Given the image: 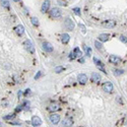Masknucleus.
I'll use <instances>...</instances> for the list:
<instances>
[{"mask_svg":"<svg viewBox=\"0 0 127 127\" xmlns=\"http://www.w3.org/2000/svg\"><path fill=\"white\" fill-rule=\"evenodd\" d=\"M23 46H25L26 51H29V52L32 54H35V47H34V44L32 43V41L26 40L25 42H23Z\"/></svg>","mask_w":127,"mask_h":127,"instance_id":"1","label":"nucleus"},{"mask_svg":"<svg viewBox=\"0 0 127 127\" xmlns=\"http://www.w3.org/2000/svg\"><path fill=\"white\" fill-rule=\"evenodd\" d=\"M64 26H65V27H66L67 30H69V31H72L74 29V26H75L73 20L71 19L69 16H67V18H65V20H64Z\"/></svg>","mask_w":127,"mask_h":127,"instance_id":"2","label":"nucleus"},{"mask_svg":"<svg viewBox=\"0 0 127 127\" xmlns=\"http://www.w3.org/2000/svg\"><path fill=\"white\" fill-rule=\"evenodd\" d=\"M81 54H82V53H81L80 49H79L78 47H76V48H74L72 52L69 54V59L73 60V59H75L76 57H80V56H81Z\"/></svg>","mask_w":127,"mask_h":127,"instance_id":"3","label":"nucleus"},{"mask_svg":"<svg viewBox=\"0 0 127 127\" xmlns=\"http://www.w3.org/2000/svg\"><path fill=\"white\" fill-rule=\"evenodd\" d=\"M50 16L53 18H58L61 16V10L58 7H54L50 10Z\"/></svg>","mask_w":127,"mask_h":127,"instance_id":"4","label":"nucleus"},{"mask_svg":"<svg viewBox=\"0 0 127 127\" xmlns=\"http://www.w3.org/2000/svg\"><path fill=\"white\" fill-rule=\"evenodd\" d=\"M103 90H104L106 92H111L113 91V83L111 81H106L103 83Z\"/></svg>","mask_w":127,"mask_h":127,"instance_id":"5","label":"nucleus"},{"mask_svg":"<svg viewBox=\"0 0 127 127\" xmlns=\"http://www.w3.org/2000/svg\"><path fill=\"white\" fill-rule=\"evenodd\" d=\"M59 108H60V106H59V104H58V103H56V102L50 103L49 106H48V110H49L50 112H56V111H58V110H59Z\"/></svg>","mask_w":127,"mask_h":127,"instance_id":"6","label":"nucleus"},{"mask_svg":"<svg viewBox=\"0 0 127 127\" xmlns=\"http://www.w3.org/2000/svg\"><path fill=\"white\" fill-rule=\"evenodd\" d=\"M50 8V1L49 0H45V1L43 2L42 6H41V12L42 13H46L48 10Z\"/></svg>","mask_w":127,"mask_h":127,"instance_id":"7","label":"nucleus"},{"mask_svg":"<svg viewBox=\"0 0 127 127\" xmlns=\"http://www.w3.org/2000/svg\"><path fill=\"white\" fill-rule=\"evenodd\" d=\"M77 80L80 84L83 85L88 82V76L84 73H80V74H78V76H77Z\"/></svg>","mask_w":127,"mask_h":127,"instance_id":"8","label":"nucleus"},{"mask_svg":"<svg viewBox=\"0 0 127 127\" xmlns=\"http://www.w3.org/2000/svg\"><path fill=\"white\" fill-rule=\"evenodd\" d=\"M50 121L53 123V124H58V123L60 122V116L58 114H55V113H53V114L50 115Z\"/></svg>","mask_w":127,"mask_h":127,"instance_id":"9","label":"nucleus"},{"mask_svg":"<svg viewBox=\"0 0 127 127\" xmlns=\"http://www.w3.org/2000/svg\"><path fill=\"white\" fill-rule=\"evenodd\" d=\"M43 49L45 50L46 52H48V53L53 52V46L51 45L49 42H44L43 43Z\"/></svg>","mask_w":127,"mask_h":127,"instance_id":"10","label":"nucleus"},{"mask_svg":"<svg viewBox=\"0 0 127 127\" xmlns=\"http://www.w3.org/2000/svg\"><path fill=\"white\" fill-rule=\"evenodd\" d=\"M94 62H95L96 65H97V67L99 68V69H101L102 71H104L105 73H107V72H106V70L104 69V64H103V62L101 60H99L98 58H94Z\"/></svg>","mask_w":127,"mask_h":127,"instance_id":"11","label":"nucleus"},{"mask_svg":"<svg viewBox=\"0 0 127 127\" xmlns=\"http://www.w3.org/2000/svg\"><path fill=\"white\" fill-rule=\"evenodd\" d=\"M32 124L34 126H40L42 124V120H41L40 117H38V116H34L32 118Z\"/></svg>","mask_w":127,"mask_h":127,"instance_id":"12","label":"nucleus"},{"mask_svg":"<svg viewBox=\"0 0 127 127\" xmlns=\"http://www.w3.org/2000/svg\"><path fill=\"white\" fill-rule=\"evenodd\" d=\"M14 32L18 34V36H22V34L25 33V27H23V26H22V25H18L14 27Z\"/></svg>","mask_w":127,"mask_h":127,"instance_id":"13","label":"nucleus"},{"mask_svg":"<svg viewBox=\"0 0 127 127\" xmlns=\"http://www.w3.org/2000/svg\"><path fill=\"white\" fill-rule=\"evenodd\" d=\"M109 61L111 63H113V64H118L120 61H121V58L118 57V56H116V55H112V56H110Z\"/></svg>","mask_w":127,"mask_h":127,"instance_id":"14","label":"nucleus"},{"mask_svg":"<svg viewBox=\"0 0 127 127\" xmlns=\"http://www.w3.org/2000/svg\"><path fill=\"white\" fill-rule=\"evenodd\" d=\"M62 124H63L64 127H70V126H72V124H73V120L71 118H66V119L63 120Z\"/></svg>","mask_w":127,"mask_h":127,"instance_id":"15","label":"nucleus"},{"mask_svg":"<svg viewBox=\"0 0 127 127\" xmlns=\"http://www.w3.org/2000/svg\"><path fill=\"white\" fill-rule=\"evenodd\" d=\"M115 25H116V22H114V20H107V22H105L104 23H103V26H104L105 27H108V29L114 27Z\"/></svg>","mask_w":127,"mask_h":127,"instance_id":"16","label":"nucleus"},{"mask_svg":"<svg viewBox=\"0 0 127 127\" xmlns=\"http://www.w3.org/2000/svg\"><path fill=\"white\" fill-rule=\"evenodd\" d=\"M109 39H110L109 34H101V35L99 36V41H101V42H107Z\"/></svg>","mask_w":127,"mask_h":127,"instance_id":"17","label":"nucleus"},{"mask_svg":"<svg viewBox=\"0 0 127 127\" xmlns=\"http://www.w3.org/2000/svg\"><path fill=\"white\" fill-rule=\"evenodd\" d=\"M69 40H70V37L68 34H62V35H61V42L63 44H67L69 42Z\"/></svg>","mask_w":127,"mask_h":127,"instance_id":"18","label":"nucleus"},{"mask_svg":"<svg viewBox=\"0 0 127 127\" xmlns=\"http://www.w3.org/2000/svg\"><path fill=\"white\" fill-rule=\"evenodd\" d=\"M91 78H92V81H96V82H97V81H99V80L101 79V75L99 74V73H97V72H92Z\"/></svg>","mask_w":127,"mask_h":127,"instance_id":"19","label":"nucleus"},{"mask_svg":"<svg viewBox=\"0 0 127 127\" xmlns=\"http://www.w3.org/2000/svg\"><path fill=\"white\" fill-rule=\"evenodd\" d=\"M31 22H32V23H33L34 26H39V19H38L37 18H35V16L31 18Z\"/></svg>","mask_w":127,"mask_h":127,"instance_id":"20","label":"nucleus"},{"mask_svg":"<svg viewBox=\"0 0 127 127\" xmlns=\"http://www.w3.org/2000/svg\"><path fill=\"white\" fill-rule=\"evenodd\" d=\"M65 68L63 66H57V67H55L54 68V71L56 73H60V72H62V71H64Z\"/></svg>","mask_w":127,"mask_h":127,"instance_id":"21","label":"nucleus"},{"mask_svg":"<svg viewBox=\"0 0 127 127\" xmlns=\"http://www.w3.org/2000/svg\"><path fill=\"white\" fill-rule=\"evenodd\" d=\"M1 5L3 7H6V8H9V6H10L8 0H1Z\"/></svg>","mask_w":127,"mask_h":127,"instance_id":"22","label":"nucleus"},{"mask_svg":"<svg viewBox=\"0 0 127 127\" xmlns=\"http://www.w3.org/2000/svg\"><path fill=\"white\" fill-rule=\"evenodd\" d=\"M113 72H114V74L116 75V76H118V75H121L124 73V70H122V69H114L113 70Z\"/></svg>","mask_w":127,"mask_h":127,"instance_id":"23","label":"nucleus"},{"mask_svg":"<svg viewBox=\"0 0 127 127\" xmlns=\"http://www.w3.org/2000/svg\"><path fill=\"white\" fill-rule=\"evenodd\" d=\"M84 48V51H85V53H87L88 56H91V54H92V50H91V48L90 47H88V46H83Z\"/></svg>","mask_w":127,"mask_h":127,"instance_id":"24","label":"nucleus"},{"mask_svg":"<svg viewBox=\"0 0 127 127\" xmlns=\"http://www.w3.org/2000/svg\"><path fill=\"white\" fill-rule=\"evenodd\" d=\"M95 46H96V48H97V49L102 50V44L99 42V41H95Z\"/></svg>","mask_w":127,"mask_h":127,"instance_id":"25","label":"nucleus"},{"mask_svg":"<svg viewBox=\"0 0 127 127\" xmlns=\"http://www.w3.org/2000/svg\"><path fill=\"white\" fill-rule=\"evenodd\" d=\"M73 11H74V13L76 15H79L80 14V8L79 7H74L73 8Z\"/></svg>","mask_w":127,"mask_h":127,"instance_id":"26","label":"nucleus"},{"mask_svg":"<svg viewBox=\"0 0 127 127\" xmlns=\"http://www.w3.org/2000/svg\"><path fill=\"white\" fill-rule=\"evenodd\" d=\"M120 41H121V42H123V43H125V44H127V38L125 37V36H120Z\"/></svg>","mask_w":127,"mask_h":127,"instance_id":"27","label":"nucleus"},{"mask_svg":"<svg viewBox=\"0 0 127 127\" xmlns=\"http://www.w3.org/2000/svg\"><path fill=\"white\" fill-rule=\"evenodd\" d=\"M14 118H15V115H13V114L7 115V116H5V117H4V119H7V120H9V119H14Z\"/></svg>","mask_w":127,"mask_h":127,"instance_id":"28","label":"nucleus"},{"mask_svg":"<svg viewBox=\"0 0 127 127\" xmlns=\"http://www.w3.org/2000/svg\"><path fill=\"white\" fill-rule=\"evenodd\" d=\"M10 124H12V125H20L22 123L18 122V121H9Z\"/></svg>","mask_w":127,"mask_h":127,"instance_id":"29","label":"nucleus"},{"mask_svg":"<svg viewBox=\"0 0 127 127\" xmlns=\"http://www.w3.org/2000/svg\"><path fill=\"white\" fill-rule=\"evenodd\" d=\"M41 75H42V72H41V71H39V72H38V73L35 75V79H38V78H40Z\"/></svg>","mask_w":127,"mask_h":127,"instance_id":"30","label":"nucleus"},{"mask_svg":"<svg viewBox=\"0 0 127 127\" xmlns=\"http://www.w3.org/2000/svg\"><path fill=\"white\" fill-rule=\"evenodd\" d=\"M79 62H80V63H83V62H84V59H83V58H80V59H79Z\"/></svg>","mask_w":127,"mask_h":127,"instance_id":"31","label":"nucleus"},{"mask_svg":"<svg viewBox=\"0 0 127 127\" xmlns=\"http://www.w3.org/2000/svg\"><path fill=\"white\" fill-rule=\"evenodd\" d=\"M30 92H31L30 90H26V92H25V94H26V96H27V94H29Z\"/></svg>","mask_w":127,"mask_h":127,"instance_id":"32","label":"nucleus"},{"mask_svg":"<svg viewBox=\"0 0 127 127\" xmlns=\"http://www.w3.org/2000/svg\"><path fill=\"white\" fill-rule=\"evenodd\" d=\"M13 1H14V2H18L19 0H13Z\"/></svg>","mask_w":127,"mask_h":127,"instance_id":"33","label":"nucleus"}]
</instances>
